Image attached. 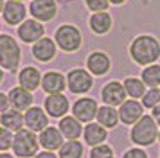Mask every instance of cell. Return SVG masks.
I'll use <instances>...</instances> for the list:
<instances>
[{
  "mask_svg": "<svg viewBox=\"0 0 160 158\" xmlns=\"http://www.w3.org/2000/svg\"><path fill=\"white\" fill-rule=\"evenodd\" d=\"M130 56L137 65L148 67L153 65L160 57V43L157 38L149 34L137 36L130 45Z\"/></svg>",
  "mask_w": 160,
  "mask_h": 158,
  "instance_id": "cell-1",
  "label": "cell"
},
{
  "mask_svg": "<svg viewBox=\"0 0 160 158\" xmlns=\"http://www.w3.org/2000/svg\"><path fill=\"white\" fill-rule=\"evenodd\" d=\"M158 135V126L151 115H142L130 131V138L135 146H151L157 140Z\"/></svg>",
  "mask_w": 160,
  "mask_h": 158,
  "instance_id": "cell-2",
  "label": "cell"
},
{
  "mask_svg": "<svg viewBox=\"0 0 160 158\" xmlns=\"http://www.w3.org/2000/svg\"><path fill=\"white\" fill-rule=\"evenodd\" d=\"M22 59V50L16 40L9 34H0V68L15 72Z\"/></svg>",
  "mask_w": 160,
  "mask_h": 158,
  "instance_id": "cell-3",
  "label": "cell"
},
{
  "mask_svg": "<svg viewBox=\"0 0 160 158\" xmlns=\"http://www.w3.org/2000/svg\"><path fill=\"white\" fill-rule=\"evenodd\" d=\"M13 153L20 158H31L36 156L38 149H40V142L34 131L31 129H20L16 131V135L13 136Z\"/></svg>",
  "mask_w": 160,
  "mask_h": 158,
  "instance_id": "cell-4",
  "label": "cell"
},
{
  "mask_svg": "<svg viewBox=\"0 0 160 158\" xmlns=\"http://www.w3.org/2000/svg\"><path fill=\"white\" fill-rule=\"evenodd\" d=\"M54 42H56V45H58L59 49L65 50V52H76V50L81 47L83 38H81L79 29L76 27V25L63 23V25H59V27L56 29V32H54Z\"/></svg>",
  "mask_w": 160,
  "mask_h": 158,
  "instance_id": "cell-5",
  "label": "cell"
},
{
  "mask_svg": "<svg viewBox=\"0 0 160 158\" xmlns=\"http://www.w3.org/2000/svg\"><path fill=\"white\" fill-rule=\"evenodd\" d=\"M67 86L72 93H87L94 86V77L85 68H72L67 74Z\"/></svg>",
  "mask_w": 160,
  "mask_h": 158,
  "instance_id": "cell-6",
  "label": "cell"
},
{
  "mask_svg": "<svg viewBox=\"0 0 160 158\" xmlns=\"http://www.w3.org/2000/svg\"><path fill=\"white\" fill-rule=\"evenodd\" d=\"M29 13L38 22H51L58 14V4L56 0H32Z\"/></svg>",
  "mask_w": 160,
  "mask_h": 158,
  "instance_id": "cell-7",
  "label": "cell"
},
{
  "mask_svg": "<svg viewBox=\"0 0 160 158\" xmlns=\"http://www.w3.org/2000/svg\"><path fill=\"white\" fill-rule=\"evenodd\" d=\"M16 32H18V38L23 43H36L40 38H43L45 27L42 25V22L34 20V18H29V20H23L18 25Z\"/></svg>",
  "mask_w": 160,
  "mask_h": 158,
  "instance_id": "cell-8",
  "label": "cell"
},
{
  "mask_svg": "<svg viewBox=\"0 0 160 158\" xmlns=\"http://www.w3.org/2000/svg\"><path fill=\"white\" fill-rule=\"evenodd\" d=\"M101 97H102V102L108 104V106H121L124 101H126V90H124L122 83L119 81H110L106 85L102 86L101 90Z\"/></svg>",
  "mask_w": 160,
  "mask_h": 158,
  "instance_id": "cell-9",
  "label": "cell"
},
{
  "mask_svg": "<svg viewBox=\"0 0 160 158\" xmlns=\"http://www.w3.org/2000/svg\"><path fill=\"white\" fill-rule=\"evenodd\" d=\"M142 115H144V106L137 99H126L119 106V121L128 126H133Z\"/></svg>",
  "mask_w": 160,
  "mask_h": 158,
  "instance_id": "cell-10",
  "label": "cell"
},
{
  "mask_svg": "<svg viewBox=\"0 0 160 158\" xmlns=\"http://www.w3.org/2000/svg\"><path fill=\"white\" fill-rule=\"evenodd\" d=\"M97 102L90 97H81L74 102L72 106V115L78 119L79 122H92L95 119V113H97Z\"/></svg>",
  "mask_w": 160,
  "mask_h": 158,
  "instance_id": "cell-11",
  "label": "cell"
},
{
  "mask_svg": "<svg viewBox=\"0 0 160 158\" xmlns=\"http://www.w3.org/2000/svg\"><path fill=\"white\" fill-rule=\"evenodd\" d=\"M25 14H27V7L23 6V2L8 0V2L4 4L2 16H4V22H6L8 25H20V23L25 20Z\"/></svg>",
  "mask_w": 160,
  "mask_h": 158,
  "instance_id": "cell-12",
  "label": "cell"
},
{
  "mask_svg": "<svg viewBox=\"0 0 160 158\" xmlns=\"http://www.w3.org/2000/svg\"><path fill=\"white\" fill-rule=\"evenodd\" d=\"M23 124L27 126V129L31 131H42L49 126V115L45 113L43 108L40 106H31L29 110H25L23 115Z\"/></svg>",
  "mask_w": 160,
  "mask_h": 158,
  "instance_id": "cell-13",
  "label": "cell"
},
{
  "mask_svg": "<svg viewBox=\"0 0 160 158\" xmlns=\"http://www.w3.org/2000/svg\"><path fill=\"white\" fill-rule=\"evenodd\" d=\"M38 142H40V147H43L45 151H59V147L63 146V135L58 128L47 126L40 131Z\"/></svg>",
  "mask_w": 160,
  "mask_h": 158,
  "instance_id": "cell-14",
  "label": "cell"
},
{
  "mask_svg": "<svg viewBox=\"0 0 160 158\" xmlns=\"http://www.w3.org/2000/svg\"><path fill=\"white\" fill-rule=\"evenodd\" d=\"M68 99H67L63 93H51L47 99H45V113L49 117H56L61 119L65 117V113L68 111Z\"/></svg>",
  "mask_w": 160,
  "mask_h": 158,
  "instance_id": "cell-15",
  "label": "cell"
},
{
  "mask_svg": "<svg viewBox=\"0 0 160 158\" xmlns=\"http://www.w3.org/2000/svg\"><path fill=\"white\" fill-rule=\"evenodd\" d=\"M8 97H9V106L13 108V110H16V111H25L32 104V92L25 90L22 86L11 88Z\"/></svg>",
  "mask_w": 160,
  "mask_h": 158,
  "instance_id": "cell-16",
  "label": "cell"
},
{
  "mask_svg": "<svg viewBox=\"0 0 160 158\" xmlns=\"http://www.w3.org/2000/svg\"><path fill=\"white\" fill-rule=\"evenodd\" d=\"M40 86H42V90H43L45 93H61L63 90L67 88V79L63 74H59V72H47V74H43L42 76V83H40Z\"/></svg>",
  "mask_w": 160,
  "mask_h": 158,
  "instance_id": "cell-17",
  "label": "cell"
},
{
  "mask_svg": "<svg viewBox=\"0 0 160 158\" xmlns=\"http://www.w3.org/2000/svg\"><path fill=\"white\" fill-rule=\"evenodd\" d=\"M56 47H58V45H56L54 40L43 36V38H40V40L32 45V56L36 57L38 61L47 63V61L54 59V56H56Z\"/></svg>",
  "mask_w": 160,
  "mask_h": 158,
  "instance_id": "cell-18",
  "label": "cell"
},
{
  "mask_svg": "<svg viewBox=\"0 0 160 158\" xmlns=\"http://www.w3.org/2000/svg\"><path fill=\"white\" fill-rule=\"evenodd\" d=\"M110 57L101 50H95L87 57V68L92 76H104L110 70Z\"/></svg>",
  "mask_w": 160,
  "mask_h": 158,
  "instance_id": "cell-19",
  "label": "cell"
},
{
  "mask_svg": "<svg viewBox=\"0 0 160 158\" xmlns=\"http://www.w3.org/2000/svg\"><path fill=\"white\" fill-rule=\"evenodd\" d=\"M108 136V131L106 128H102L101 124L97 122H88L87 128L83 129V138L88 146H99V144H104Z\"/></svg>",
  "mask_w": 160,
  "mask_h": 158,
  "instance_id": "cell-20",
  "label": "cell"
},
{
  "mask_svg": "<svg viewBox=\"0 0 160 158\" xmlns=\"http://www.w3.org/2000/svg\"><path fill=\"white\" fill-rule=\"evenodd\" d=\"M59 131L61 135L68 138V140H78L81 135H83V128H81V122L76 119V117H61L59 119Z\"/></svg>",
  "mask_w": 160,
  "mask_h": 158,
  "instance_id": "cell-21",
  "label": "cell"
},
{
  "mask_svg": "<svg viewBox=\"0 0 160 158\" xmlns=\"http://www.w3.org/2000/svg\"><path fill=\"white\" fill-rule=\"evenodd\" d=\"M18 81H20V86L22 88L32 92L42 83V74H40V70H38L36 67H25L18 74Z\"/></svg>",
  "mask_w": 160,
  "mask_h": 158,
  "instance_id": "cell-22",
  "label": "cell"
},
{
  "mask_svg": "<svg viewBox=\"0 0 160 158\" xmlns=\"http://www.w3.org/2000/svg\"><path fill=\"white\" fill-rule=\"evenodd\" d=\"M95 119H97V124H101L102 128H115L119 122V111L113 106L104 104V106L97 108Z\"/></svg>",
  "mask_w": 160,
  "mask_h": 158,
  "instance_id": "cell-23",
  "label": "cell"
},
{
  "mask_svg": "<svg viewBox=\"0 0 160 158\" xmlns=\"http://www.w3.org/2000/svg\"><path fill=\"white\" fill-rule=\"evenodd\" d=\"M88 25L94 31L95 34H106L110 29H112V16H110L106 11H101V13H94L88 20Z\"/></svg>",
  "mask_w": 160,
  "mask_h": 158,
  "instance_id": "cell-24",
  "label": "cell"
},
{
  "mask_svg": "<svg viewBox=\"0 0 160 158\" xmlns=\"http://www.w3.org/2000/svg\"><path fill=\"white\" fill-rule=\"evenodd\" d=\"M0 122L9 131H20L23 128V115H22V111H16V110L11 108L8 111L0 113Z\"/></svg>",
  "mask_w": 160,
  "mask_h": 158,
  "instance_id": "cell-25",
  "label": "cell"
},
{
  "mask_svg": "<svg viewBox=\"0 0 160 158\" xmlns=\"http://www.w3.org/2000/svg\"><path fill=\"white\" fill-rule=\"evenodd\" d=\"M122 86H124V90H126V95L130 99H138L146 92V85L142 83V79H137V77H126Z\"/></svg>",
  "mask_w": 160,
  "mask_h": 158,
  "instance_id": "cell-26",
  "label": "cell"
},
{
  "mask_svg": "<svg viewBox=\"0 0 160 158\" xmlns=\"http://www.w3.org/2000/svg\"><path fill=\"white\" fill-rule=\"evenodd\" d=\"M142 83L146 86H149V88H157L160 86V65H148L144 67V70H142Z\"/></svg>",
  "mask_w": 160,
  "mask_h": 158,
  "instance_id": "cell-27",
  "label": "cell"
},
{
  "mask_svg": "<svg viewBox=\"0 0 160 158\" xmlns=\"http://www.w3.org/2000/svg\"><path fill=\"white\" fill-rule=\"evenodd\" d=\"M83 156V146L78 140H68L63 142L59 147V158H81Z\"/></svg>",
  "mask_w": 160,
  "mask_h": 158,
  "instance_id": "cell-28",
  "label": "cell"
},
{
  "mask_svg": "<svg viewBox=\"0 0 160 158\" xmlns=\"http://www.w3.org/2000/svg\"><path fill=\"white\" fill-rule=\"evenodd\" d=\"M140 99H142V102H140L142 106L144 108H151L153 110V108L160 102V90L158 88H149V90H146L144 92V95H142Z\"/></svg>",
  "mask_w": 160,
  "mask_h": 158,
  "instance_id": "cell-29",
  "label": "cell"
},
{
  "mask_svg": "<svg viewBox=\"0 0 160 158\" xmlns=\"http://www.w3.org/2000/svg\"><path fill=\"white\" fill-rule=\"evenodd\" d=\"M90 158H113V149L110 146H106V144L94 146L92 151H90Z\"/></svg>",
  "mask_w": 160,
  "mask_h": 158,
  "instance_id": "cell-30",
  "label": "cell"
},
{
  "mask_svg": "<svg viewBox=\"0 0 160 158\" xmlns=\"http://www.w3.org/2000/svg\"><path fill=\"white\" fill-rule=\"evenodd\" d=\"M13 131H9L8 128L0 126V151H8L13 146Z\"/></svg>",
  "mask_w": 160,
  "mask_h": 158,
  "instance_id": "cell-31",
  "label": "cell"
},
{
  "mask_svg": "<svg viewBox=\"0 0 160 158\" xmlns=\"http://www.w3.org/2000/svg\"><path fill=\"white\" fill-rule=\"evenodd\" d=\"M85 4L90 11H94V13H101V11H106L110 6L108 0H85Z\"/></svg>",
  "mask_w": 160,
  "mask_h": 158,
  "instance_id": "cell-32",
  "label": "cell"
},
{
  "mask_svg": "<svg viewBox=\"0 0 160 158\" xmlns=\"http://www.w3.org/2000/svg\"><path fill=\"white\" fill-rule=\"evenodd\" d=\"M122 158H148V153L140 147H133V149H128L122 155Z\"/></svg>",
  "mask_w": 160,
  "mask_h": 158,
  "instance_id": "cell-33",
  "label": "cell"
},
{
  "mask_svg": "<svg viewBox=\"0 0 160 158\" xmlns=\"http://www.w3.org/2000/svg\"><path fill=\"white\" fill-rule=\"evenodd\" d=\"M9 110V97L6 93L0 92V113H4V111H8Z\"/></svg>",
  "mask_w": 160,
  "mask_h": 158,
  "instance_id": "cell-34",
  "label": "cell"
},
{
  "mask_svg": "<svg viewBox=\"0 0 160 158\" xmlns=\"http://www.w3.org/2000/svg\"><path fill=\"white\" fill-rule=\"evenodd\" d=\"M151 117L155 119V122H157V126H160V102L157 104V106L153 108V113H151Z\"/></svg>",
  "mask_w": 160,
  "mask_h": 158,
  "instance_id": "cell-35",
  "label": "cell"
},
{
  "mask_svg": "<svg viewBox=\"0 0 160 158\" xmlns=\"http://www.w3.org/2000/svg\"><path fill=\"white\" fill-rule=\"evenodd\" d=\"M34 158H58V156L54 155V151H45V149H43L42 153H38Z\"/></svg>",
  "mask_w": 160,
  "mask_h": 158,
  "instance_id": "cell-36",
  "label": "cell"
},
{
  "mask_svg": "<svg viewBox=\"0 0 160 158\" xmlns=\"http://www.w3.org/2000/svg\"><path fill=\"white\" fill-rule=\"evenodd\" d=\"M0 158H15V156L9 155V153H6V151H0Z\"/></svg>",
  "mask_w": 160,
  "mask_h": 158,
  "instance_id": "cell-37",
  "label": "cell"
},
{
  "mask_svg": "<svg viewBox=\"0 0 160 158\" xmlns=\"http://www.w3.org/2000/svg\"><path fill=\"white\" fill-rule=\"evenodd\" d=\"M110 4H115V6H121V4H124L126 0H108Z\"/></svg>",
  "mask_w": 160,
  "mask_h": 158,
  "instance_id": "cell-38",
  "label": "cell"
},
{
  "mask_svg": "<svg viewBox=\"0 0 160 158\" xmlns=\"http://www.w3.org/2000/svg\"><path fill=\"white\" fill-rule=\"evenodd\" d=\"M4 4H6V0H0V13H2V9H4Z\"/></svg>",
  "mask_w": 160,
  "mask_h": 158,
  "instance_id": "cell-39",
  "label": "cell"
},
{
  "mask_svg": "<svg viewBox=\"0 0 160 158\" xmlns=\"http://www.w3.org/2000/svg\"><path fill=\"white\" fill-rule=\"evenodd\" d=\"M2 77H4V72H2V68H0V83H2Z\"/></svg>",
  "mask_w": 160,
  "mask_h": 158,
  "instance_id": "cell-40",
  "label": "cell"
},
{
  "mask_svg": "<svg viewBox=\"0 0 160 158\" xmlns=\"http://www.w3.org/2000/svg\"><path fill=\"white\" fill-rule=\"evenodd\" d=\"M157 140H158V142H160V131H158V135H157Z\"/></svg>",
  "mask_w": 160,
  "mask_h": 158,
  "instance_id": "cell-41",
  "label": "cell"
},
{
  "mask_svg": "<svg viewBox=\"0 0 160 158\" xmlns=\"http://www.w3.org/2000/svg\"><path fill=\"white\" fill-rule=\"evenodd\" d=\"M18 2H23V0H18Z\"/></svg>",
  "mask_w": 160,
  "mask_h": 158,
  "instance_id": "cell-42",
  "label": "cell"
}]
</instances>
